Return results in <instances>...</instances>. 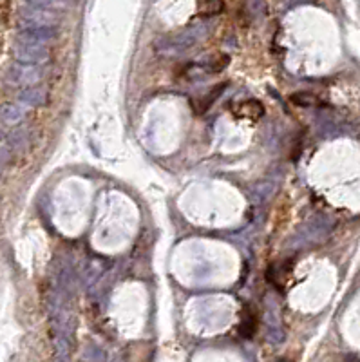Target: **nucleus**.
Wrapping results in <instances>:
<instances>
[{"instance_id":"1","label":"nucleus","mask_w":360,"mask_h":362,"mask_svg":"<svg viewBox=\"0 0 360 362\" xmlns=\"http://www.w3.org/2000/svg\"><path fill=\"white\" fill-rule=\"evenodd\" d=\"M232 112L237 118H246V120H259L265 114V107L257 100H244L239 102L237 105L232 107Z\"/></svg>"},{"instance_id":"2","label":"nucleus","mask_w":360,"mask_h":362,"mask_svg":"<svg viewBox=\"0 0 360 362\" xmlns=\"http://www.w3.org/2000/svg\"><path fill=\"white\" fill-rule=\"evenodd\" d=\"M223 87H225V84H221V85H217V89L214 91V93H210V95L207 96V98H203L201 100V107H199V112H205V110L210 107V105L214 103V100H216L217 96L221 95V91H223Z\"/></svg>"},{"instance_id":"3","label":"nucleus","mask_w":360,"mask_h":362,"mask_svg":"<svg viewBox=\"0 0 360 362\" xmlns=\"http://www.w3.org/2000/svg\"><path fill=\"white\" fill-rule=\"evenodd\" d=\"M217 9H221V4L212 5L210 2H208V4H199V5H197V13H199V15H203V16L214 15Z\"/></svg>"},{"instance_id":"4","label":"nucleus","mask_w":360,"mask_h":362,"mask_svg":"<svg viewBox=\"0 0 360 362\" xmlns=\"http://www.w3.org/2000/svg\"><path fill=\"white\" fill-rule=\"evenodd\" d=\"M350 362H360V359H355V357H351V359H350Z\"/></svg>"}]
</instances>
